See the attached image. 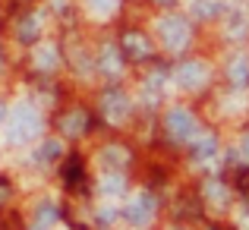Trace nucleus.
Here are the masks:
<instances>
[{"instance_id": "f257e3e1", "label": "nucleus", "mask_w": 249, "mask_h": 230, "mask_svg": "<svg viewBox=\"0 0 249 230\" xmlns=\"http://www.w3.org/2000/svg\"><path fill=\"white\" fill-rule=\"evenodd\" d=\"M41 133V117L32 104H19L10 114V126H6V142L10 145H25Z\"/></svg>"}, {"instance_id": "f03ea898", "label": "nucleus", "mask_w": 249, "mask_h": 230, "mask_svg": "<svg viewBox=\"0 0 249 230\" xmlns=\"http://www.w3.org/2000/svg\"><path fill=\"white\" fill-rule=\"evenodd\" d=\"M158 38H161V44H164L167 51H180V48H186V41H189V25H186V19L183 16H164L158 22Z\"/></svg>"}, {"instance_id": "7ed1b4c3", "label": "nucleus", "mask_w": 249, "mask_h": 230, "mask_svg": "<svg viewBox=\"0 0 249 230\" xmlns=\"http://www.w3.org/2000/svg\"><path fill=\"white\" fill-rule=\"evenodd\" d=\"M152 214H155V199L148 193H139L136 199H129L126 205H123V218L136 227H145L148 221H152Z\"/></svg>"}, {"instance_id": "20e7f679", "label": "nucleus", "mask_w": 249, "mask_h": 230, "mask_svg": "<svg viewBox=\"0 0 249 230\" xmlns=\"http://www.w3.org/2000/svg\"><path fill=\"white\" fill-rule=\"evenodd\" d=\"M174 79H177V85L180 88H202V85L208 82V67L205 63H199V60H186V63H180L177 67V73H174Z\"/></svg>"}, {"instance_id": "39448f33", "label": "nucleus", "mask_w": 249, "mask_h": 230, "mask_svg": "<svg viewBox=\"0 0 249 230\" xmlns=\"http://www.w3.org/2000/svg\"><path fill=\"white\" fill-rule=\"evenodd\" d=\"M167 133H170V139L186 142L189 136L196 133V120H193V114H189V110H183V107H174V110L167 114Z\"/></svg>"}, {"instance_id": "423d86ee", "label": "nucleus", "mask_w": 249, "mask_h": 230, "mask_svg": "<svg viewBox=\"0 0 249 230\" xmlns=\"http://www.w3.org/2000/svg\"><path fill=\"white\" fill-rule=\"evenodd\" d=\"M101 110H104V117H107L110 123H120V120H126V114H129V98L114 88V91H107V95L101 98Z\"/></svg>"}, {"instance_id": "0eeeda50", "label": "nucleus", "mask_w": 249, "mask_h": 230, "mask_svg": "<svg viewBox=\"0 0 249 230\" xmlns=\"http://www.w3.org/2000/svg\"><path fill=\"white\" fill-rule=\"evenodd\" d=\"M227 76H231L233 88H246L249 85V60L246 57H233L231 67H227Z\"/></svg>"}, {"instance_id": "6e6552de", "label": "nucleus", "mask_w": 249, "mask_h": 230, "mask_svg": "<svg viewBox=\"0 0 249 230\" xmlns=\"http://www.w3.org/2000/svg\"><path fill=\"white\" fill-rule=\"evenodd\" d=\"M98 70L101 73H107V76H117L123 70V63H120V57H117V48H104L101 51V57H98Z\"/></svg>"}, {"instance_id": "1a4fd4ad", "label": "nucleus", "mask_w": 249, "mask_h": 230, "mask_svg": "<svg viewBox=\"0 0 249 230\" xmlns=\"http://www.w3.org/2000/svg\"><path fill=\"white\" fill-rule=\"evenodd\" d=\"M214 152H218V142H214V136H199V142L193 145V158H196V161H212Z\"/></svg>"}, {"instance_id": "9d476101", "label": "nucleus", "mask_w": 249, "mask_h": 230, "mask_svg": "<svg viewBox=\"0 0 249 230\" xmlns=\"http://www.w3.org/2000/svg\"><path fill=\"white\" fill-rule=\"evenodd\" d=\"M123 189H126V183H123V174H120V170H110V174L101 180V193L104 195H120Z\"/></svg>"}, {"instance_id": "9b49d317", "label": "nucleus", "mask_w": 249, "mask_h": 230, "mask_svg": "<svg viewBox=\"0 0 249 230\" xmlns=\"http://www.w3.org/2000/svg\"><path fill=\"white\" fill-rule=\"evenodd\" d=\"M98 161L110 170H120L123 164H126V152H123V148H104V152L98 155Z\"/></svg>"}, {"instance_id": "f8f14e48", "label": "nucleus", "mask_w": 249, "mask_h": 230, "mask_svg": "<svg viewBox=\"0 0 249 230\" xmlns=\"http://www.w3.org/2000/svg\"><path fill=\"white\" fill-rule=\"evenodd\" d=\"M57 155H60V142H54V139H51V142H44V145L38 148L35 161H38V164H51V161H54Z\"/></svg>"}, {"instance_id": "ddd939ff", "label": "nucleus", "mask_w": 249, "mask_h": 230, "mask_svg": "<svg viewBox=\"0 0 249 230\" xmlns=\"http://www.w3.org/2000/svg\"><path fill=\"white\" fill-rule=\"evenodd\" d=\"M126 51L133 57H148V41L142 35H126Z\"/></svg>"}, {"instance_id": "4468645a", "label": "nucleus", "mask_w": 249, "mask_h": 230, "mask_svg": "<svg viewBox=\"0 0 249 230\" xmlns=\"http://www.w3.org/2000/svg\"><path fill=\"white\" fill-rule=\"evenodd\" d=\"M54 221H57V208L54 205H41V208H38V221H35L38 230H48Z\"/></svg>"}, {"instance_id": "2eb2a0df", "label": "nucleus", "mask_w": 249, "mask_h": 230, "mask_svg": "<svg viewBox=\"0 0 249 230\" xmlns=\"http://www.w3.org/2000/svg\"><path fill=\"white\" fill-rule=\"evenodd\" d=\"M85 129V117L82 114H70L67 120H63V133L67 136H76V133H82Z\"/></svg>"}, {"instance_id": "dca6fc26", "label": "nucleus", "mask_w": 249, "mask_h": 230, "mask_svg": "<svg viewBox=\"0 0 249 230\" xmlns=\"http://www.w3.org/2000/svg\"><path fill=\"white\" fill-rule=\"evenodd\" d=\"M246 25H249V19L243 16V13H231V16H227V29H231L233 38H240V32H243Z\"/></svg>"}, {"instance_id": "f3484780", "label": "nucleus", "mask_w": 249, "mask_h": 230, "mask_svg": "<svg viewBox=\"0 0 249 230\" xmlns=\"http://www.w3.org/2000/svg\"><path fill=\"white\" fill-rule=\"evenodd\" d=\"M35 35H38V19L29 16L22 25H19V38H22V41H35Z\"/></svg>"}, {"instance_id": "a211bd4d", "label": "nucleus", "mask_w": 249, "mask_h": 230, "mask_svg": "<svg viewBox=\"0 0 249 230\" xmlns=\"http://www.w3.org/2000/svg\"><path fill=\"white\" fill-rule=\"evenodd\" d=\"M38 67L41 70H54L57 67V51L54 48H41L38 51Z\"/></svg>"}, {"instance_id": "6ab92c4d", "label": "nucleus", "mask_w": 249, "mask_h": 230, "mask_svg": "<svg viewBox=\"0 0 249 230\" xmlns=\"http://www.w3.org/2000/svg\"><path fill=\"white\" fill-rule=\"evenodd\" d=\"M85 3H89L91 13H98V16H107V13H114L117 0H85Z\"/></svg>"}, {"instance_id": "aec40b11", "label": "nucleus", "mask_w": 249, "mask_h": 230, "mask_svg": "<svg viewBox=\"0 0 249 230\" xmlns=\"http://www.w3.org/2000/svg\"><path fill=\"white\" fill-rule=\"evenodd\" d=\"M214 10H218L214 0H196V3H193V13H196V16H202V19L214 16Z\"/></svg>"}, {"instance_id": "412c9836", "label": "nucleus", "mask_w": 249, "mask_h": 230, "mask_svg": "<svg viewBox=\"0 0 249 230\" xmlns=\"http://www.w3.org/2000/svg\"><path fill=\"white\" fill-rule=\"evenodd\" d=\"M208 195H212L214 202H224L227 199V193L221 189V183H208Z\"/></svg>"}, {"instance_id": "4be33fe9", "label": "nucleus", "mask_w": 249, "mask_h": 230, "mask_svg": "<svg viewBox=\"0 0 249 230\" xmlns=\"http://www.w3.org/2000/svg\"><path fill=\"white\" fill-rule=\"evenodd\" d=\"M243 155L249 158V136H246V142H243Z\"/></svg>"}, {"instance_id": "5701e85b", "label": "nucleus", "mask_w": 249, "mask_h": 230, "mask_svg": "<svg viewBox=\"0 0 249 230\" xmlns=\"http://www.w3.org/2000/svg\"><path fill=\"white\" fill-rule=\"evenodd\" d=\"M3 117H6V107H3V101H0V120H3Z\"/></svg>"}]
</instances>
